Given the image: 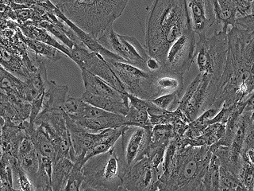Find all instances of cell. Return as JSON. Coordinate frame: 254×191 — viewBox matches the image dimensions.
I'll use <instances>...</instances> for the list:
<instances>
[{
	"label": "cell",
	"instance_id": "f546056e",
	"mask_svg": "<svg viewBox=\"0 0 254 191\" xmlns=\"http://www.w3.org/2000/svg\"><path fill=\"white\" fill-rule=\"evenodd\" d=\"M40 159H41V155L34 148L33 151H30V153H28L27 155L18 159L20 167L22 168V171L27 175L31 183L35 179L36 175L38 174V170H39Z\"/></svg>",
	"mask_w": 254,
	"mask_h": 191
},
{
	"label": "cell",
	"instance_id": "30bf717a",
	"mask_svg": "<svg viewBox=\"0 0 254 191\" xmlns=\"http://www.w3.org/2000/svg\"><path fill=\"white\" fill-rule=\"evenodd\" d=\"M70 58L76 63L80 70H86L95 74L119 93L128 94L121 81L101 54L89 51L83 44L78 43H75L70 50Z\"/></svg>",
	"mask_w": 254,
	"mask_h": 191
},
{
	"label": "cell",
	"instance_id": "83f0119b",
	"mask_svg": "<svg viewBox=\"0 0 254 191\" xmlns=\"http://www.w3.org/2000/svg\"><path fill=\"white\" fill-rule=\"evenodd\" d=\"M219 159L215 154L212 153L202 183L204 191H219Z\"/></svg>",
	"mask_w": 254,
	"mask_h": 191
},
{
	"label": "cell",
	"instance_id": "4fadbf2b",
	"mask_svg": "<svg viewBox=\"0 0 254 191\" xmlns=\"http://www.w3.org/2000/svg\"><path fill=\"white\" fill-rule=\"evenodd\" d=\"M153 127L125 126L121 135L122 156L128 169L145 157L149 148Z\"/></svg>",
	"mask_w": 254,
	"mask_h": 191
},
{
	"label": "cell",
	"instance_id": "d6986e66",
	"mask_svg": "<svg viewBox=\"0 0 254 191\" xmlns=\"http://www.w3.org/2000/svg\"><path fill=\"white\" fill-rule=\"evenodd\" d=\"M67 92V86H59L54 81L47 80L44 87L42 111L64 110Z\"/></svg>",
	"mask_w": 254,
	"mask_h": 191
},
{
	"label": "cell",
	"instance_id": "4316f807",
	"mask_svg": "<svg viewBox=\"0 0 254 191\" xmlns=\"http://www.w3.org/2000/svg\"><path fill=\"white\" fill-rule=\"evenodd\" d=\"M26 32H29V34H27V37L34 38V39L44 42V43L54 46V47L57 48L60 51H62V53L65 54L67 58H70L71 53H70L69 49L58 42V40H56L54 37H52L46 29L42 27H36V26H29V27L26 28Z\"/></svg>",
	"mask_w": 254,
	"mask_h": 191
},
{
	"label": "cell",
	"instance_id": "ba28073f",
	"mask_svg": "<svg viewBox=\"0 0 254 191\" xmlns=\"http://www.w3.org/2000/svg\"><path fill=\"white\" fill-rule=\"evenodd\" d=\"M107 62L123 84L127 94L150 100L159 96L158 91L155 86L153 73L116 60H109Z\"/></svg>",
	"mask_w": 254,
	"mask_h": 191
},
{
	"label": "cell",
	"instance_id": "f35d334b",
	"mask_svg": "<svg viewBox=\"0 0 254 191\" xmlns=\"http://www.w3.org/2000/svg\"><path fill=\"white\" fill-rule=\"evenodd\" d=\"M67 1H69V0H64V2H62V4L64 3V2H67ZM62 4H61V5H62Z\"/></svg>",
	"mask_w": 254,
	"mask_h": 191
},
{
	"label": "cell",
	"instance_id": "d6a6232c",
	"mask_svg": "<svg viewBox=\"0 0 254 191\" xmlns=\"http://www.w3.org/2000/svg\"><path fill=\"white\" fill-rule=\"evenodd\" d=\"M183 94L184 93L181 92H175L172 94H163L152 99V101L162 109L173 111L178 107Z\"/></svg>",
	"mask_w": 254,
	"mask_h": 191
},
{
	"label": "cell",
	"instance_id": "7c38bea8",
	"mask_svg": "<svg viewBox=\"0 0 254 191\" xmlns=\"http://www.w3.org/2000/svg\"><path fill=\"white\" fill-rule=\"evenodd\" d=\"M162 172V169L156 167L150 158L145 156L128 169L120 191H157V182Z\"/></svg>",
	"mask_w": 254,
	"mask_h": 191
},
{
	"label": "cell",
	"instance_id": "9c48e42d",
	"mask_svg": "<svg viewBox=\"0 0 254 191\" xmlns=\"http://www.w3.org/2000/svg\"><path fill=\"white\" fill-rule=\"evenodd\" d=\"M97 39L107 50L121 57L127 63L147 71L146 60L149 57V53L135 37L117 34L111 26Z\"/></svg>",
	"mask_w": 254,
	"mask_h": 191
},
{
	"label": "cell",
	"instance_id": "4dcf8cb0",
	"mask_svg": "<svg viewBox=\"0 0 254 191\" xmlns=\"http://www.w3.org/2000/svg\"><path fill=\"white\" fill-rule=\"evenodd\" d=\"M219 191H246L238 176L223 166H219Z\"/></svg>",
	"mask_w": 254,
	"mask_h": 191
},
{
	"label": "cell",
	"instance_id": "44dd1931",
	"mask_svg": "<svg viewBox=\"0 0 254 191\" xmlns=\"http://www.w3.org/2000/svg\"><path fill=\"white\" fill-rule=\"evenodd\" d=\"M155 86L159 96L172 94L175 92L184 93V76L160 70L153 73Z\"/></svg>",
	"mask_w": 254,
	"mask_h": 191
},
{
	"label": "cell",
	"instance_id": "e0dca14e",
	"mask_svg": "<svg viewBox=\"0 0 254 191\" xmlns=\"http://www.w3.org/2000/svg\"><path fill=\"white\" fill-rule=\"evenodd\" d=\"M215 16L214 31L228 32L236 23L238 11L233 0H211Z\"/></svg>",
	"mask_w": 254,
	"mask_h": 191
},
{
	"label": "cell",
	"instance_id": "74e56055",
	"mask_svg": "<svg viewBox=\"0 0 254 191\" xmlns=\"http://www.w3.org/2000/svg\"><path fill=\"white\" fill-rule=\"evenodd\" d=\"M54 1L57 3V6H60L64 2V0H54Z\"/></svg>",
	"mask_w": 254,
	"mask_h": 191
},
{
	"label": "cell",
	"instance_id": "52a82bcc",
	"mask_svg": "<svg viewBox=\"0 0 254 191\" xmlns=\"http://www.w3.org/2000/svg\"><path fill=\"white\" fill-rule=\"evenodd\" d=\"M218 83V81L210 75L199 73L187 88L180 99L178 108L189 121H193L203 111L212 107L216 97Z\"/></svg>",
	"mask_w": 254,
	"mask_h": 191
},
{
	"label": "cell",
	"instance_id": "5bb4252c",
	"mask_svg": "<svg viewBox=\"0 0 254 191\" xmlns=\"http://www.w3.org/2000/svg\"><path fill=\"white\" fill-rule=\"evenodd\" d=\"M191 27L198 38L206 37V31L215 23L211 0H187Z\"/></svg>",
	"mask_w": 254,
	"mask_h": 191
},
{
	"label": "cell",
	"instance_id": "d4e9b609",
	"mask_svg": "<svg viewBox=\"0 0 254 191\" xmlns=\"http://www.w3.org/2000/svg\"><path fill=\"white\" fill-rule=\"evenodd\" d=\"M22 39L29 46L30 50L35 53L36 55L50 60L52 62H58L63 58V56H66L57 48L44 43L38 40L34 39V38H30L27 36L26 37L22 36Z\"/></svg>",
	"mask_w": 254,
	"mask_h": 191
},
{
	"label": "cell",
	"instance_id": "7402d4cb",
	"mask_svg": "<svg viewBox=\"0 0 254 191\" xmlns=\"http://www.w3.org/2000/svg\"><path fill=\"white\" fill-rule=\"evenodd\" d=\"M73 162L69 158L64 156H55L53 159V175H52V187L53 191H63L65 187L67 177Z\"/></svg>",
	"mask_w": 254,
	"mask_h": 191
},
{
	"label": "cell",
	"instance_id": "7a4b0ae2",
	"mask_svg": "<svg viewBox=\"0 0 254 191\" xmlns=\"http://www.w3.org/2000/svg\"><path fill=\"white\" fill-rule=\"evenodd\" d=\"M211 155L210 146H182L175 136L165 151L157 191H204L202 183Z\"/></svg>",
	"mask_w": 254,
	"mask_h": 191
},
{
	"label": "cell",
	"instance_id": "2e32d148",
	"mask_svg": "<svg viewBox=\"0 0 254 191\" xmlns=\"http://www.w3.org/2000/svg\"><path fill=\"white\" fill-rule=\"evenodd\" d=\"M71 117V116H70ZM78 125L83 127V129L91 132H99L108 128H117V127L127 126V120L125 115L107 112L106 115L98 118H75L71 117Z\"/></svg>",
	"mask_w": 254,
	"mask_h": 191
},
{
	"label": "cell",
	"instance_id": "603a6c76",
	"mask_svg": "<svg viewBox=\"0 0 254 191\" xmlns=\"http://www.w3.org/2000/svg\"><path fill=\"white\" fill-rule=\"evenodd\" d=\"M226 131V124L218 123H211L205 128L198 137L187 142V146L200 147V146H211L222 139Z\"/></svg>",
	"mask_w": 254,
	"mask_h": 191
},
{
	"label": "cell",
	"instance_id": "3957f363",
	"mask_svg": "<svg viewBox=\"0 0 254 191\" xmlns=\"http://www.w3.org/2000/svg\"><path fill=\"white\" fill-rule=\"evenodd\" d=\"M190 29L187 0H155L145 29L147 51L163 65L171 45Z\"/></svg>",
	"mask_w": 254,
	"mask_h": 191
},
{
	"label": "cell",
	"instance_id": "8fae6325",
	"mask_svg": "<svg viewBox=\"0 0 254 191\" xmlns=\"http://www.w3.org/2000/svg\"><path fill=\"white\" fill-rule=\"evenodd\" d=\"M195 35L194 30L190 29L180 36L167 51L161 70L185 76L194 62Z\"/></svg>",
	"mask_w": 254,
	"mask_h": 191
},
{
	"label": "cell",
	"instance_id": "5b68a950",
	"mask_svg": "<svg viewBox=\"0 0 254 191\" xmlns=\"http://www.w3.org/2000/svg\"><path fill=\"white\" fill-rule=\"evenodd\" d=\"M128 171L122 155L114 146L105 153L88 159L83 167V179L80 191H120Z\"/></svg>",
	"mask_w": 254,
	"mask_h": 191
},
{
	"label": "cell",
	"instance_id": "836d02e7",
	"mask_svg": "<svg viewBox=\"0 0 254 191\" xmlns=\"http://www.w3.org/2000/svg\"><path fill=\"white\" fill-rule=\"evenodd\" d=\"M234 26L241 28L242 30H248L254 33V11L251 12L247 15L238 16L236 23Z\"/></svg>",
	"mask_w": 254,
	"mask_h": 191
},
{
	"label": "cell",
	"instance_id": "9a60e30c",
	"mask_svg": "<svg viewBox=\"0 0 254 191\" xmlns=\"http://www.w3.org/2000/svg\"><path fill=\"white\" fill-rule=\"evenodd\" d=\"M54 11L56 16H58L60 19L62 20V21L76 34L79 41H80L88 50L101 54L103 58H105L107 61H109V60H116V61H119V62H126L121 57H119L117 54H114L113 52L110 51L109 50H107V48L104 47V46L98 41L97 38H94L91 34L82 30L81 28H79L77 25H75L73 22H71L69 18H67V17L63 14V12L60 10L59 8L56 7Z\"/></svg>",
	"mask_w": 254,
	"mask_h": 191
},
{
	"label": "cell",
	"instance_id": "1f68e13d",
	"mask_svg": "<svg viewBox=\"0 0 254 191\" xmlns=\"http://www.w3.org/2000/svg\"><path fill=\"white\" fill-rule=\"evenodd\" d=\"M125 116L127 120V126H137L145 128L153 127L147 111H140L129 105V110Z\"/></svg>",
	"mask_w": 254,
	"mask_h": 191
},
{
	"label": "cell",
	"instance_id": "d590c367",
	"mask_svg": "<svg viewBox=\"0 0 254 191\" xmlns=\"http://www.w3.org/2000/svg\"><path fill=\"white\" fill-rule=\"evenodd\" d=\"M34 148L35 147H34V143L32 142L30 138L26 135V137L22 139V142L18 146V159L27 155L28 153H30V151H33Z\"/></svg>",
	"mask_w": 254,
	"mask_h": 191
},
{
	"label": "cell",
	"instance_id": "6da1fadb",
	"mask_svg": "<svg viewBox=\"0 0 254 191\" xmlns=\"http://www.w3.org/2000/svg\"><path fill=\"white\" fill-rule=\"evenodd\" d=\"M224 70L212 107L220 110L246 100L254 92V33L232 26Z\"/></svg>",
	"mask_w": 254,
	"mask_h": 191
},
{
	"label": "cell",
	"instance_id": "484cf974",
	"mask_svg": "<svg viewBox=\"0 0 254 191\" xmlns=\"http://www.w3.org/2000/svg\"><path fill=\"white\" fill-rule=\"evenodd\" d=\"M84 158L83 155L78 156L77 159L74 162L73 167L70 171L68 177L66 182L65 187L63 191H79L83 183V167L84 165Z\"/></svg>",
	"mask_w": 254,
	"mask_h": 191
},
{
	"label": "cell",
	"instance_id": "ffe728a7",
	"mask_svg": "<svg viewBox=\"0 0 254 191\" xmlns=\"http://www.w3.org/2000/svg\"><path fill=\"white\" fill-rule=\"evenodd\" d=\"M81 70L82 79L85 92L95 96H110V97L123 99L127 97L128 94H123L111 87L110 85L104 82L95 74H91L86 70Z\"/></svg>",
	"mask_w": 254,
	"mask_h": 191
},
{
	"label": "cell",
	"instance_id": "ac0fdd59",
	"mask_svg": "<svg viewBox=\"0 0 254 191\" xmlns=\"http://www.w3.org/2000/svg\"><path fill=\"white\" fill-rule=\"evenodd\" d=\"M82 99L91 105L99 107L105 111L119 115H127L129 110V103L128 95L123 99L95 96L84 92L81 96Z\"/></svg>",
	"mask_w": 254,
	"mask_h": 191
},
{
	"label": "cell",
	"instance_id": "8992f818",
	"mask_svg": "<svg viewBox=\"0 0 254 191\" xmlns=\"http://www.w3.org/2000/svg\"><path fill=\"white\" fill-rule=\"evenodd\" d=\"M227 48V32L214 31L210 38H199L194 55L199 73L210 75L218 82L226 65Z\"/></svg>",
	"mask_w": 254,
	"mask_h": 191
},
{
	"label": "cell",
	"instance_id": "e575fe53",
	"mask_svg": "<svg viewBox=\"0 0 254 191\" xmlns=\"http://www.w3.org/2000/svg\"><path fill=\"white\" fill-rule=\"evenodd\" d=\"M236 6L238 16H245L252 12L254 0H233Z\"/></svg>",
	"mask_w": 254,
	"mask_h": 191
},
{
	"label": "cell",
	"instance_id": "277c9868",
	"mask_svg": "<svg viewBox=\"0 0 254 191\" xmlns=\"http://www.w3.org/2000/svg\"><path fill=\"white\" fill-rule=\"evenodd\" d=\"M129 0H69L57 7L82 30L98 38L123 14Z\"/></svg>",
	"mask_w": 254,
	"mask_h": 191
},
{
	"label": "cell",
	"instance_id": "cb8c5ba5",
	"mask_svg": "<svg viewBox=\"0 0 254 191\" xmlns=\"http://www.w3.org/2000/svg\"><path fill=\"white\" fill-rule=\"evenodd\" d=\"M177 135L172 124H156L151 131L150 143L147 152L159 147H168L171 140ZM146 152V154H147Z\"/></svg>",
	"mask_w": 254,
	"mask_h": 191
},
{
	"label": "cell",
	"instance_id": "8d00e7d4",
	"mask_svg": "<svg viewBox=\"0 0 254 191\" xmlns=\"http://www.w3.org/2000/svg\"><path fill=\"white\" fill-rule=\"evenodd\" d=\"M162 63L157 58L149 55L148 59L146 60L147 71L151 73L159 71L162 68Z\"/></svg>",
	"mask_w": 254,
	"mask_h": 191
},
{
	"label": "cell",
	"instance_id": "f1b7e54d",
	"mask_svg": "<svg viewBox=\"0 0 254 191\" xmlns=\"http://www.w3.org/2000/svg\"><path fill=\"white\" fill-rule=\"evenodd\" d=\"M124 127H125V126L115 128L113 131L107 137L103 139L101 143L98 144L97 146H95L91 151H88L86 154L85 158H84V163H86L91 157H93L95 155H100V154L105 153V152L111 149L115 146L116 142L118 141V139L121 137Z\"/></svg>",
	"mask_w": 254,
	"mask_h": 191
}]
</instances>
